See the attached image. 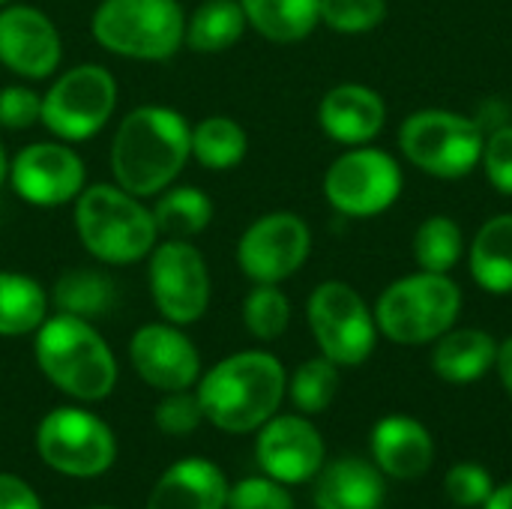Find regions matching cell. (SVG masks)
<instances>
[{"mask_svg":"<svg viewBox=\"0 0 512 509\" xmlns=\"http://www.w3.org/2000/svg\"><path fill=\"white\" fill-rule=\"evenodd\" d=\"M129 363L138 378L159 393L192 390L201 378V354L195 342L168 321L144 324L132 333Z\"/></svg>","mask_w":512,"mask_h":509,"instance_id":"obj_17","label":"cell"},{"mask_svg":"<svg viewBox=\"0 0 512 509\" xmlns=\"http://www.w3.org/2000/svg\"><path fill=\"white\" fill-rule=\"evenodd\" d=\"M369 447L378 471L399 483H414L426 477L435 465L432 432L408 414L381 417L369 435Z\"/></svg>","mask_w":512,"mask_h":509,"instance_id":"obj_18","label":"cell"},{"mask_svg":"<svg viewBox=\"0 0 512 509\" xmlns=\"http://www.w3.org/2000/svg\"><path fill=\"white\" fill-rule=\"evenodd\" d=\"M405 177L399 162L378 147H351L333 159L324 174L327 204L348 219L387 213L402 195Z\"/></svg>","mask_w":512,"mask_h":509,"instance_id":"obj_11","label":"cell"},{"mask_svg":"<svg viewBox=\"0 0 512 509\" xmlns=\"http://www.w3.org/2000/svg\"><path fill=\"white\" fill-rule=\"evenodd\" d=\"M156 219L159 240H192L213 222V201L198 186H168L156 195V204L150 207Z\"/></svg>","mask_w":512,"mask_h":509,"instance_id":"obj_26","label":"cell"},{"mask_svg":"<svg viewBox=\"0 0 512 509\" xmlns=\"http://www.w3.org/2000/svg\"><path fill=\"white\" fill-rule=\"evenodd\" d=\"M90 33L114 57L162 63L183 48L186 12L180 0H102Z\"/></svg>","mask_w":512,"mask_h":509,"instance_id":"obj_6","label":"cell"},{"mask_svg":"<svg viewBox=\"0 0 512 509\" xmlns=\"http://www.w3.org/2000/svg\"><path fill=\"white\" fill-rule=\"evenodd\" d=\"M51 303L63 315L93 321L114 306V282L102 270H90V267L66 270L54 282Z\"/></svg>","mask_w":512,"mask_h":509,"instance_id":"obj_29","label":"cell"},{"mask_svg":"<svg viewBox=\"0 0 512 509\" xmlns=\"http://www.w3.org/2000/svg\"><path fill=\"white\" fill-rule=\"evenodd\" d=\"M195 393L207 423L231 435H246L279 414L288 396V372L267 351H240L201 375Z\"/></svg>","mask_w":512,"mask_h":509,"instance_id":"obj_2","label":"cell"},{"mask_svg":"<svg viewBox=\"0 0 512 509\" xmlns=\"http://www.w3.org/2000/svg\"><path fill=\"white\" fill-rule=\"evenodd\" d=\"M117 111V81L99 63L60 72L42 93V126L66 144L93 138Z\"/></svg>","mask_w":512,"mask_h":509,"instance_id":"obj_9","label":"cell"},{"mask_svg":"<svg viewBox=\"0 0 512 509\" xmlns=\"http://www.w3.org/2000/svg\"><path fill=\"white\" fill-rule=\"evenodd\" d=\"M0 509H42V501L30 483L0 471Z\"/></svg>","mask_w":512,"mask_h":509,"instance_id":"obj_39","label":"cell"},{"mask_svg":"<svg viewBox=\"0 0 512 509\" xmlns=\"http://www.w3.org/2000/svg\"><path fill=\"white\" fill-rule=\"evenodd\" d=\"M225 509H294V498L288 495V486L264 474L228 486Z\"/></svg>","mask_w":512,"mask_h":509,"instance_id":"obj_36","label":"cell"},{"mask_svg":"<svg viewBox=\"0 0 512 509\" xmlns=\"http://www.w3.org/2000/svg\"><path fill=\"white\" fill-rule=\"evenodd\" d=\"M312 498L318 509H381L387 498V477L375 462L345 456L318 471Z\"/></svg>","mask_w":512,"mask_h":509,"instance_id":"obj_21","label":"cell"},{"mask_svg":"<svg viewBox=\"0 0 512 509\" xmlns=\"http://www.w3.org/2000/svg\"><path fill=\"white\" fill-rule=\"evenodd\" d=\"M387 123V105L378 90L366 84H336L318 105V126L345 147L372 144Z\"/></svg>","mask_w":512,"mask_h":509,"instance_id":"obj_19","label":"cell"},{"mask_svg":"<svg viewBox=\"0 0 512 509\" xmlns=\"http://www.w3.org/2000/svg\"><path fill=\"white\" fill-rule=\"evenodd\" d=\"M486 132L474 117L423 108L405 117L399 129L402 156L429 177L438 180H462L468 177L483 156Z\"/></svg>","mask_w":512,"mask_h":509,"instance_id":"obj_7","label":"cell"},{"mask_svg":"<svg viewBox=\"0 0 512 509\" xmlns=\"http://www.w3.org/2000/svg\"><path fill=\"white\" fill-rule=\"evenodd\" d=\"M9 183L15 195L30 207H63L87 186L81 156L66 141H33L9 162Z\"/></svg>","mask_w":512,"mask_h":509,"instance_id":"obj_14","label":"cell"},{"mask_svg":"<svg viewBox=\"0 0 512 509\" xmlns=\"http://www.w3.org/2000/svg\"><path fill=\"white\" fill-rule=\"evenodd\" d=\"M306 321L318 351L339 369L363 366L378 345V324L369 303L348 282H321L306 303Z\"/></svg>","mask_w":512,"mask_h":509,"instance_id":"obj_8","label":"cell"},{"mask_svg":"<svg viewBox=\"0 0 512 509\" xmlns=\"http://www.w3.org/2000/svg\"><path fill=\"white\" fill-rule=\"evenodd\" d=\"M495 372L507 390V396L512 399V336H507L501 345H498V360H495Z\"/></svg>","mask_w":512,"mask_h":509,"instance_id":"obj_40","label":"cell"},{"mask_svg":"<svg viewBox=\"0 0 512 509\" xmlns=\"http://www.w3.org/2000/svg\"><path fill=\"white\" fill-rule=\"evenodd\" d=\"M387 18V0H321V21L342 36L375 30Z\"/></svg>","mask_w":512,"mask_h":509,"instance_id":"obj_33","label":"cell"},{"mask_svg":"<svg viewBox=\"0 0 512 509\" xmlns=\"http://www.w3.org/2000/svg\"><path fill=\"white\" fill-rule=\"evenodd\" d=\"M339 366L333 360H327L324 354L321 357H312L306 363H300L291 378H288V396L294 402V408L306 417H315V414H324L336 393H339Z\"/></svg>","mask_w":512,"mask_h":509,"instance_id":"obj_31","label":"cell"},{"mask_svg":"<svg viewBox=\"0 0 512 509\" xmlns=\"http://www.w3.org/2000/svg\"><path fill=\"white\" fill-rule=\"evenodd\" d=\"M480 165L486 171V180L512 198V123H501L486 135Z\"/></svg>","mask_w":512,"mask_h":509,"instance_id":"obj_38","label":"cell"},{"mask_svg":"<svg viewBox=\"0 0 512 509\" xmlns=\"http://www.w3.org/2000/svg\"><path fill=\"white\" fill-rule=\"evenodd\" d=\"M63 60L57 24L30 3L0 6V66L27 78L45 81Z\"/></svg>","mask_w":512,"mask_h":509,"instance_id":"obj_16","label":"cell"},{"mask_svg":"<svg viewBox=\"0 0 512 509\" xmlns=\"http://www.w3.org/2000/svg\"><path fill=\"white\" fill-rule=\"evenodd\" d=\"M93 509H111V507H93Z\"/></svg>","mask_w":512,"mask_h":509,"instance_id":"obj_44","label":"cell"},{"mask_svg":"<svg viewBox=\"0 0 512 509\" xmlns=\"http://www.w3.org/2000/svg\"><path fill=\"white\" fill-rule=\"evenodd\" d=\"M249 153L246 129L225 114H210L192 126V159L207 171H231Z\"/></svg>","mask_w":512,"mask_h":509,"instance_id":"obj_28","label":"cell"},{"mask_svg":"<svg viewBox=\"0 0 512 509\" xmlns=\"http://www.w3.org/2000/svg\"><path fill=\"white\" fill-rule=\"evenodd\" d=\"M42 123V93L24 84L0 87V129L24 132Z\"/></svg>","mask_w":512,"mask_h":509,"instance_id":"obj_37","label":"cell"},{"mask_svg":"<svg viewBox=\"0 0 512 509\" xmlns=\"http://www.w3.org/2000/svg\"><path fill=\"white\" fill-rule=\"evenodd\" d=\"M465 258V234L450 216H429L414 234V261L429 273H450Z\"/></svg>","mask_w":512,"mask_h":509,"instance_id":"obj_30","label":"cell"},{"mask_svg":"<svg viewBox=\"0 0 512 509\" xmlns=\"http://www.w3.org/2000/svg\"><path fill=\"white\" fill-rule=\"evenodd\" d=\"M147 282L162 321L186 327L207 315L213 282L192 240H159L147 255Z\"/></svg>","mask_w":512,"mask_h":509,"instance_id":"obj_12","label":"cell"},{"mask_svg":"<svg viewBox=\"0 0 512 509\" xmlns=\"http://www.w3.org/2000/svg\"><path fill=\"white\" fill-rule=\"evenodd\" d=\"M246 21L270 42L291 45L321 24V0H240Z\"/></svg>","mask_w":512,"mask_h":509,"instance_id":"obj_25","label":"cell"},{"mask_svg":"<svg viewBox=\"0 0 512 509\" xmlns=\"http://www.w3.org/2000/svg\"><path fill=\"white\" fill-rule=\"evenodd\" d=\"M6 3H9V0H0V6H6Z\"/></svg>","mask_w":512,"mask_h":509,"instance_id":"obj_43","label":"cell"},{"mask_svg":"<svg viewBox=\"0 0 512 509\" xmlns=\"http://www.w3.org/2000/svg\"><path fill=\"white\" fill-rule=\"evenodd\" d=\"M243 324L258 342H276L291 324V300L279 285H255L243 300Z\"/></svg>","mask_w":512,"mask_h":509,"instance_id":"obj_32","label":"cell"},{"mask_svg":"<svg viewBox=\"0 0 512 509\" xmlns=\"http://www.w3.org/2000/svg\"><path fill=\"white\" fill-rule=\"evenodd\" d=\"M474 282L489 294H512V213L489 219L468 249Z\"/></svg>","mask_w":512,"mask_h":509,"instance_id":"obj_23","label":"cell"},{"mask_svg":"<svg viewBox=\"0 0 512 509\" xmlns=\"http://www.w3.org/2000/svg\"><path fill=\"white\" fill-rule=\"evenodd\" d=\"M324 456V435L306 420V414H276L258 429V468L282 486L312 483L324 468Z\"/></svg>","mask_w":512,"mask_h":509,"instance_id":"obj_15","label":"cell"},{"mask_svg":"<svg viewBox=\"0 0 512 509\" xmlns=\"http://www.w3.org/2000/svg\"><path fill=\"white\" fill-rule=\"evenodd\" d=\"M39 459L72 480L102 477L117 459V441L108 423L84 408H54L36 429Z\"/></svg>","mask_w":512,"mask_h":509,"instance_id":"obj_10","label":"cell"},{"mask_svg":"<svg viewBox=\"0 0 512 509\" xmlns=\"http://www.w3.org/2000/svg\"><path fill=\"white\" fill-rule=\"evenodd\" d=\"M249 21L240 0H201L192 15H186L183 45L195 54H222L234 48Z\"/></svg>","mask_w":512,"mask_h":509,"instance_id":"obj_24","label":"cell"},{"mask_svg":"<svg viewBox=\"0 0 512 509\" xmlns=\"http://www.w3.org/2000/svg\"><path fill=\"white\" fill-rule=\"evenodd\" d=\"M48 318V291L27 273L0 270V336L36 333Z\"/></svg>","mask_w":512,"mask_h":509,"instance_id":"obj_27","label":"cell"},{"mask_svg":"<svg viewBox=\"0 0 512 509\" xmlns=\"http://www.w3.org/2000/svg\"><path fill=\"white\" fill-rule=\"evenodd\" d=\"M153 420H156V429L165 432V435H174V438L192 435L204 423V408H201L198 393L195 390L165 393L162 402L153 411Z\"/></svg>","mask_w":512,"mask_h":509,"instance_id":"obj_35","label":"cell"},{"mask_svg":"<svg viewBox=\"0 0 512 509\" xmlns=\"http://www.w3.org/2000/svg\"><path fill=\"white\" fill-rule=\"evenodd\" d=\"M480 509H512V483L495 486L492 495L486 498V504Z\"/></svg>","mask_w":512,"mask_h":509,"instance_id":"obj_41","label":"cell"},{"mask_svg":"<svg viewBox=\"0 0 512 509\" xmlns=\"http://www.w3.org/2000/svg\"><path fill=\"white\" fill-rule=\"evenodd\" d=\"M192 159V126L168 105L132 108L111 141L114 183L138 198H156Z\"/></svg>","mask_w":512,"mask_h":509,"instance_id":"obj_1","label":"cell"},{"mask_svg":"<svg viewBox=\"0 0 512 509\" xmlns=\"http://www.w3.org/2000/svg\"><path fill=\"white\" fill-rule=\"evenodd\" d=\"M495 480L486 465L480 462H456L444 477L447 498L462 509H480L492 495Z\"/></svg>","mask_w":512,"mask_h":509,"instance_id":"obj_34","label":"cell"},{"mask_svg":"<svg viewBox=\"0 0 512 509\" xmlns=\"http://www.w3.org/2000/svg\"><path fill=\"white\" fill-rule=\"evenodd\" d=\"M312 252V231L303 216L276 210L258 216L237 240V267L255 285H282L303 270Z\"/></svg>","mask_w":512,"mask_h":509,"instance_id":"obj_13","label":"cell"},{"mask_svg":"<svg viewBox=\"0 0 512 509\" xmlns=\"http://www.w3.org/2000/svg\"><path fill=\"white\" fill-rule=\"evenodd\" d=\"M33 336L36 366L60 393L78 402H102L114 393L117 360L93 321L57 312Z\"/></svg>","mask_w":512,"mask_h":509,"instance_id":"obj_3","label":"cell"},{"mask_svg":"<svg viewBox=\"0 0 512 509\" xmlns=\"http://www.w3.org/2000/svg\"><path fill=\"white\" fill-rule=\"evenodd\" d=\"M432 372L447 384H477L498 360V342L480 327H453L432 342Z\"/></svg>","mask_w":512,"mask_h":509,"instance_id":"obj_22","label":"cell"},{"mask_svg":"<svg viewBox=\"0 0 512 509\" xmlns=\"http://www.w3.org/2000/svg\"><path fill=\"white\" fill-rule=\"evenodd\" d=\"M75 234L99 264H138L159 243L153 210L117 183H93L75 198Z\"/></svg>","mask_w":512,"mask_h":509,"instance_id":"obj_4","label":"cell"},{"mask_svg":"<svg viewBox=\"0 0 512 509\" xmlns=\"http://www.w3.org/2000/svg\"><path fill=\"white\" fill-rule=\"evenodd\" d=\"M372 312L384 339L405 348L429 345L456 327L462 312V288L450 279V273L417 270L390 282Z\"/></svg>","mask_w":512,"mask_h":509,"instance_id":"obj_5","label":"cell"},{"mask_svg":"<svg viewBox=\"0 0 512 509\" xmlns=\"http://www.w3.org/2000/svg\"><path fill=\"white\" fill-rule=\"evenodd\" d=\"M9 180V159H6V150H3V144H0V186Z\"/></svg>","mask_w":512,"mask_h":509,"instance_id":"obj_42","label":"cell"},{"mask_svg":"<svg viewBox=\"0 0 512 509\" xmlns=\"http://www.w3.org/2000/svg\"><path fill=\"white\" fill-rule=\"evenodd\" d=\"M228 480L210 459H180L153 486L147 509H225Z\"/></svg>","mask_w":512,"mask_h":509,"instance_id":"obj_20","label":"cell"}]
</instances>
